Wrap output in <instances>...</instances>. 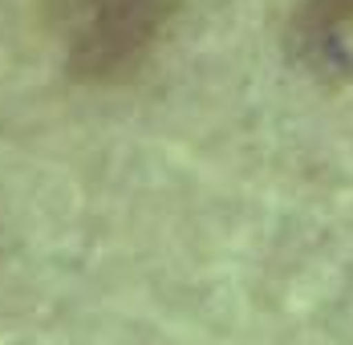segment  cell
I'll return each instance as SVG.
<instances>
[{
	"mask_svg": "<svg viewBox=\"0 0 353 345\" xmlns=\"http://www.w3.org/2000/svg\"><path fill=\"white\" fill-rule=\"evenodd\" d=\"M187 0H57L65 69L81 86H122L159 53Z\"/></svg>",
	"mask_w": 353,
	"mask_h": 345,
	"instance_id": "obj_1",
	"label": "cell"
},
{
	"mask_svg": "<svg viewBox=\"0 0 353 345\" xmlns=\"http://www.w3.org/2000/svg\"><path fill=\"white\" fill-rule=\"evenodd\" d=\"M353 0H296L284 25L288 57L321 77H341L350 69Z\"/></svg>",
	"mask_w": 353,
	"mask_h": 345,
	"instance_id": "obj_2",
	"label": "cell"
}]
</instances>
